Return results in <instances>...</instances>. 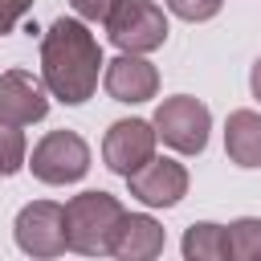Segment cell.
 Segmentation results:
<instances>
[{"label":"cell","mask_w":261,"mask_h":261,"mask_svg":"<svg viewBox=\"0 0 261 261\" xmlns=\"http://www.w3.org/2000/svg\"><path fill=\"white\" fill-rule=\"evenodd\" d=\"M102 65L106 61L98 37L86 29L82 16H57L41 37V82L65 106H77L98 90Z\"/></svg>","instance_id":"1"},{"label":"cell","mask_w":261,"mask_h":261,"mask_svg":"<svg viewBox=\"0 0 261 261\" xmlns=\"http://www.w3.org/2000/svg\"><path fill=\"white\" fill-rule=\"evenodd\" d=\"M126 208L118 204V196L110 192H82L65 204V232H69V249L73 253H110L114 232L122 224Z\"/></svg>","instance_id":"2"},{"label":"cell","mask_w":261,"mask_h":261,"mask_svg":"<svg viewBox=\"0 0 261 261\" xmlns=\"http://www.w3.org/2000/svg\"><path fill=\"white\" fill-rule=\"evenodd\" d=\"M155 135L179 151V155H200L208 147V130H212V114L200 98L192 94H175V98H163L159 110H155Z\"/></svg>","instance_id":"3"},{"label":"cell","mask_w":261,"mask_h":261,"mask_svg":"<svg viewBox=\"0 0 261 261\" xmlns=\"http://www.w3.org/2000/svg\"><path fill=\"white\" fill-rule=\"evenodd\" d=\"M106 33L122 53H151L167 41V16L155 0H118Z\"/></svg>","instance_id":"4"},{"label":"cell","mask_w":261,"mask_h":261,"mask_svg":"<svg viewBox=\"0 0 261 261\" xmlns=\"http://www.w3.org/2000/svg\"><path fill=\"white\" fill-rule=\"evenodd\" d=\"M29 167L41 184H73L90 171V147L77 130H49L33 155H29Z\"/></svg>","instance_id":"5"},{"label":"cell","mask_w":261,"mask_h":261,"mask_svg":"<svg viewBox=\"0 0 261 261\" xmlns=\"http://www.w3.org/2000/svg\"><path fill=\"white\" fill-rule=\"evenodd\" d=\"M16 245L29 257H57L69 249V232H65V204L53 200H33L16 212Z\"/></svg>","instance_id":"6"},{"label":"cell","mask_w":261,"mask_h":261,"mask_svg":"<svg viewBox=\"0 0 261 261\" xmlns=\"http://www.w3.org/2000/svg\"><path fill=\"white\" fill-rule=\"evenodd\" d=\"M155 122H143V118H118L110 122L106 139H102V159L114 175H130L139 171L151 155H155Z\"/></svg>","instance_id":"7"},{"label":"cell","mask_w":261,"mask_h":261,"mask_svg":"<svg viewBox=\"0 0 261 261\" xmlns=\"http://www.w3.org/2000/svg\"><path fill=\"white\" fill-rule=\"evenodd\" d=\"M130 184V196L147 208H171L188 196V167L175 163V159H147L139 171L126 175Z\"/></svg>","instance_id":"8"},{"label":"cell","mask_w":261,"mask_h":261,"mask_svg":"<svg viewBox=\"0 0 261 261\" xmlns=\"http://www.w3.org/2000/svg\"><path fill=\"white\" fill-rule=\"evenodd\" d=\"M45 114H49L45 82L33 77L29 69H4L0 73V118L29 126V122H41Z\"/></svg>","instance_id":"9"},{"label":"cell","mask_w":261,"mask_h":261,"mask_svg":"<svg viewBox=\"0 0 261 261\" xmlns=\"http://www.w3.org/2000/svg\"><path fill=\"white\" fill-rule=\"evenodd\" d=\"M102 86L114 102H147L159 90V69L143 53H118L102 69Z\"/></svg>","instance_id":"10"},{"label":"cell","mask_w":261,"mask_h":261,"mask_svg":"<svg viewBox=\"0 0 261 261\" xmlns=\"http://www.w3.org/2000/svg\"><path fill=\"white\" fill-rule=\"evenodd\" d=\"M110 253L122 257V261H151V257H159L163 253V228H159V220L147 216V212H126L122 224H118V232H114Z\"/></svg>","instance_id":"11"},{"label":"cell","mask_w":261,"mask_h":261,"mask_svg":"<svg viewBox=\"0 0 261 261\" xmlns=\"http://www.w3.org/2000/svg\"><path fill=\"white\" fill-rule=\"evenodd\" d=\"M224 151L237 167H261V114L232 110L224 118Z\"/></svg>","instance_id":"12"},{"label":"cell","mask_w":261,"mask_h":261,"mask_svg":"<svg viewBox=\"0 0 261 261\" xmlns=\"http://www.w3.org/2000/svg\"><path fill=\"white\" fill-rule=\"evenodd\" d=\"M184 257L188 261H224L228 257V224L196 220L184 232Z\"/></svg>","instance_id":"13"},{"label":"cell","mask_w":261,"mask_h":261,"mask_svg":"<svg viewBox=\"0 0 261 261\" xmlns=\"http://www.w3.org/2000/svg\"><path fill=\"white\" fill-rule=\"evenodd\" d=\"M228 257L232 261L261 257V220L257 216H241V220L228 224Z\"/></svg>","instance_id":"14"},{"label":"cell","mask_w":261,"mask_h":261,"mask_svg":"<svg viewBox=\"0 0 261 261\" xmlns=\"http://www.w3.org/2000/svg\"><path fill=\"white\" fill-rule=\"evenodd\" d=\"M24 163H29L24 130H20L16 122H4V118H0V171H4V175H16Z\"/></svg>","instance_id":"15"},{"label":"cell","mask_w":261,"mask_h":261,"mask_svg":"<svg viewBox=\"0 0 261 261\" xmlns=\"http://www.w3.org/2000/svg\"><path fill=\"white\" fill-rule=\"evenodd\" d=\"M220 4L224 0H167V8L179 16V20H212L216 12H220Z\"/></svg>","instance_id":"16"},{"label":"cell","mask_w":261,"mask_h":261,"mask_svg":"<svg viewBox=\"0 0 261 261\" xmlns=\"http://www.w3.org/2000/svg\"><path fill=\"white\" fill-rule=\"evenodd\" d=\"M29 8H33V0H0V37L12 33L29 16Z\"/></svg>","instance_id":"17"},{"label":"cell","mask_w":261,"mask_h":261,"mask_svg":"<svg viewBox=\"0 0 261 261\" xmlns=\"http://www.w3.org/2000/svg\"><path fill=\"white\" fill-rule=\"evenodd\" d=\"M69 4H73V12H77L82 20H102V24H106L118 0H69Z\"/></svg>","instance_id":"18"},{"label":"cell","mask_w":261,"mask_h":261,"mask_svg":"<svg viewBox=\"0 0 261 261\" xmlns=\"http://www.w3.org/2000/svg\"><path fill=\"white\" fill-rule=\"evenodd\" d=\"M249 90H253V98L261 102V57L253 61V69H249Z\"/></svg>","instance_id":"19"},{"label":"cell","mask_w":261,"mask_h":261,"mask_svg":"<svg viewBox=\"0 0 261 261\" xmlns=\"http://www.w3.org/2000/svg\"><path fill=\"white\" fill-rule=\"evenodd\" d=\"M0 175H4V171H0Z\"/></svg>","instance_id":"20"}]
</instances>
